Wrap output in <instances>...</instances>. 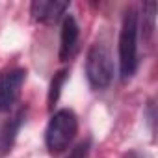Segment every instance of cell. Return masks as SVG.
I'll use <instances>...</instances> for the list:
<instances>
[{"mask_svg":"<svg viewBox=\"0 0 158 158\" xmlns=\"http://www.w3.org/2000/svg\"><path fill=\"white\" fill-rule=\"evenodd\" d=\"M138 32H139L138 13L130 8L123 17L119 34V73L123 80H128L138 65Z\"/></svg>","mask_w":158,"mask_h":158,"instance_id":"6da1fadb","label":"cell"},{"mask_svg":"<svg viewBox=\"0 0 158 158\" xmlns=\"http://www.w3.org/2000/svg\"><path fill=\"white\" fill-rule=\"evenodd\" d=\"M76 132H78V119L74 112L67 108L58 110L50 117L47 125V132H45V141H47V149L50 151V154L63 152L74 139Z\"/></svg>","mask_w":158,"mask_h":158,"instance_id":"7a4b0ae2","label":"cell"},{"mask_svg":"<svg viewBox=\"0 0 158 158\" xmlns=\"http://www.w3.org/2000/svg\"><path fill=\"white\" fill-rule=\"evenodd\" d=\"M86 74L95 89H104L114 80V58L104 43H95L86 58Z\"/></svg>","mask_w":158,"mask_h":158,"instance_id":"3957f363","label":"cell"},{"mask_svg":"<svg viewBox=\"0 0 158 158\" xmlns=\"http://www.w3.org/2000/svg\"><path fill=\"white\" fill-rule=\"evenodd\" d=\"M26 80V71L21 67L6 69L0 73V112H10L17 102L23 84Z\"/></svg>","mask_w":158,"mask_h":158,"instance_id":"277c9868","label":"cell"},{"mask_svg":"<svg viewBox=\"0 0 158 158\" xmlns=\"http://www.w3.org/2000/svg\"><path fill=\"white\" fill-rule=\"evenodd\" d=\"M67 10H69V2H60V0H34L30 6L34 19L43 24L58 23Z\"/></svg>","mask_w":158,"mask_h":158,"instance_id":"5b68a950","label":"cell"},{"mask_svg":"<svg viewBox=\"0 0 158 158\" xmlns=\"http://www.w3.org/2000/svg\"><path fill=\"white\" fill-rule=\"evenodd\" d=\"M78 24L73 15H65L61 23V41H60V60L65 61L73 56L76 43H78Z\"/></svg>","mask_w":158,"mask_h":158,"instance_id":"8992f818","label":"cell"},{"mask_svg":"<svg viewBox=\"0 0 158 158\" xmlns=\"http://www.w3.org/2000/svg\"><path fill=\"white\" fill-rule=\"evenodd\" d=\"M24 115H26V110H19V112L2 127V130H0V156L6 154V152L11 149L13 139H15V136H17L21 125H23Z\"/></svg>","mask_w":158,"mask_h":158,"instance_id":"52a82bcc","label":"cell"},{"mask_svg":"<svg viewBox=\"0 0 158 158\" xmlns=\"http://www.w3.org/2000/svg\"><path fill=\"white\" fill-rule=\"evenodd\" d=\"M154 19H156V2H145L143 4V32L147 37L154 32Z\"/></svg>","mask_w":158,"mask_h":158,"instance_id":"ba28073f","label":"cell"},{"mask_svg":"<svg viewBox=\"0 0 158 158\" xmlns=\"http://www.w3.org/2000/svg\"><path fill=\"white\" fill-rule=\"evenodd\" d=\"M65 76H67V71H58L50 82V91H48V106H54V102L58 101L60 97V91H61V86L65 82Z\"/></svg>","mask_w":158,"mask_h":158,"instance_id":"9c48e42d","label":"cell"},{"mask_svg":"<svg viewBox=\"0 0 158 158\" xmlns=\"http://www.w3.org/2000/svg\"><path fill=\"white\" fill-rule=\"evenodd\" d=\"M88 151H89V139H86V141H82V143H78V145L69 152L67 158H86Z\"/></svg>","mask_w":158,"mask_h":158,"instance_id":"30bf717a","label":"cell"}]
</instances>
